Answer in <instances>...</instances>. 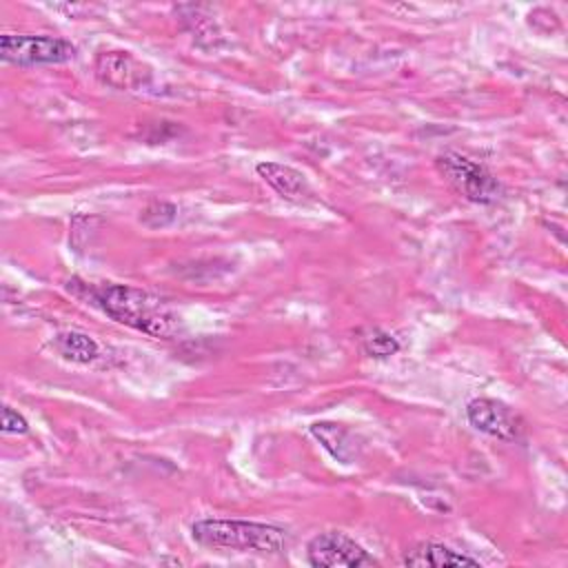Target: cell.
<instances>
[{
  "mask_svg": "<svg viewBox=\"0 0 568 568\" xmlns=\"http://www.w3.org/2000/svg\"><path fill=\"white\" fill-rule=\"evenodd\" d=\"M311 435L331 453L333 459L342 464H353L362 453L357 435L339 422H315L311 426Z\"/></svg>",
  "mask_w": 568,
  "mask_h": 568,
  "instance_id": "cell-9",
  "label": "cell"
},
{
  "mask_svg": "<svg viewBox=\"0 0 568 568\" xmlns=\"http://www.w3.org/2000/svg\"><path fill=\"white\" fill-rule=\"evenodd\" d=\"M87 291L93 304L100 306L118 324L158 339H169L180 331V317L175 311L149 291L111 282L87 286Z\"/></svg>",
  "mask_w": 568,
  "mask_h": 568,
  "instance_id": "cell-1",
  "label": "cell"
},
{
  "mask_svg": "<svg viewBox=\"0 0 568 568\" xmlns=\"http://www.w3.org/2000/svg\"><path fill=\"white\" fill-rule=\"evenodd\" d=\"M53 346L55 351L73 364H89L98 357L100 348L98 342L93 337H89L82 331H62L53 337Z\"/></svg>",
  "mask_w": 568,
  "mask_h": 568,
  "instance_id": "cell-11",
  "label": "cell"
},
{
  "mask_svg": "<svg viewBox=\"0 0 568 568\" xmlns=\"http://www.w3.org/2000/svg\"><path fill=\"white\" fill-rule=\"evenodd\" d=\"M27 430H29L27 419L18 410H13L11 406H4L2 408V433H7V435H24Z\"/></svg>",
  "mask_w": 568,
  "mask_h": 568,
  "instance_id": "cell-14",
  "label": "cell"
},
{
  "mask_svg": "<svg viewBox=\"0 0 568 568\" xmlns=\"http://www.w3.org/2000/svg\"><path fill=\"white\" fill-rule=\"evenodd\" d=\"M175 215H178L175 204L166 200H153L142 209L140 222L149 229H162V226H169L175 220Z\"/></svg>",
  "mask_w": 568,
  "mask_h": 568,
  "instance_id": "cell-13",
  "label": "cell"
},
{
  "mask_svg": "<svg viewBox=\"0 0 568 568\" xmlns=\"http://www.w3.org/2000/svg\"><path fill=\"white\" fill-rule=\"evenodd\" d=\"M404 566L410 568H448V566H479V559L453 550L437 541H422L408 548L402 557Z\"/></svg>",
  "mask_w": 568,
  "mask_h": 568,
  "instance_id": "cell-10",
  "label": "cell"
},
{
  "mask_svg": "<svg viewBox=\"0 0 568 568\" xmlns=\"http://www.w3.org/2000/svg\"><path fill=\"white\" fill-rule=\"evenodd\" d=\"M435 166L439 175L466 200L477 204H490L499 197L501 186L497 178L479 162L457 151H444L437 155Z\"/></svg>",
  "mask_w": 568,
  "mask_h": 568,
  "instance_id": "cell-3",
  "label": "cell"
},
{
  "mask_svg": "<svg viewBox=\"0 0 568 568\" xmlns=\"http://www.w3.org/2000/svg\"><path fill=\"white\" fill-rule=\"evenodd\" d=\"M306 561L315 568H368L377 559L342 530H324L306 544Z\"/></svg>",
  "mask_w": 568,
  "mask_h": 568,
  "instance_id": "cell-5",
  "label": "cell"
},
{
  "mask_svg": "<svg viewBox=\"0 0 568 568\" xmlns=\"http://www.w3.org/2000/svg\"><path fill=\"white\" fill-rule=\"evenodd\" d=\"M95 73L104 84H109L113 89H122V91L140 89L151 78V71L140 60H135L129 51L98 53Z\"/></svg>",
  "mask_w": 568,
  "mask_h": 568,
  "instance_id": "cell-7",
  "label": "cell"
},
{
  "mask_svg": "<svg viewBox=\"0 0 568 568\" xmlns=\"http://www.w3.org/2000/svg\"><path fill=\"white\" fill-rule=\"evenodd\" d=\"M255 171L280 197L288 202H306L313 195L306 175L291 164L264 160L255 166Z\"/></svg>",
  "mask_w": 568,
  "mask_h": 568,
  "instance_id": "cell-8",
  "label": "cell"
},
{
  "mask_svg": "<svg viewBox=\"0 0 568 568\" xmlns=\"http://www.w3.org/2000/svg\"><path fill=\"white\" fill-rule=\"evenodd\" d=\"M191 537L200 546L237 552L275 555L286 546L284 528L248 519H197L191 526Z\"/></svg>",
  "mask_w": 568,
  "mask_h": 568,
  "instance_id": "cell-2",
  "label": "cell"
},
{
  "mask_svg": "<svg viewBox=\"0 0 568 568\" xmlns=\"http://www.w3.org/2000/svg\"><path fill=\"white\" fill-rule=\"evenodd\" d=\"M468 424L501 442H515L524 435V419L508 404L493 397H475L466 404Z\"/></svg>",
  "mask_w": 568,
  "mask_h": 568,
  "instance_id": "cell-6",
  "label": "cell"
},
{
  "mask_svg": "<svg viewBox=\"0 0 568 568\" xmlns=\"http://www.w3.org/2000/svg\"><path fill=\"white\" fill-rule=\"evenodd\" d=\"M362 351L368 357L386 359V357H390L399 351V339L393 333L384 331V328H368L362 335Z\"/></svg>",
  "mask_w": 568,
  "mask_h": 568,
  "instance_id": "cell-12",
  "label": "cell"
},
{
  "mask_svg": "<svg viewBox=\"0 0 568 568\" xmlns=\"http://www.w3.org/2000/svg\"><path fill=\"white\" fill-rule=\"evenodd\" d=\"M0 58L18 67L36 64H62L75 58V47L58 36H27V33H2Z\"/></svg>",
  "mask_w": 568,
  "mask_h": 568,
  "instance_id": "cell-4",
  "label": "cell"
}]
</instances>
